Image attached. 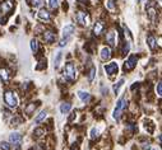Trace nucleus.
Returning <instances> with one entry per match:
<instances>
[{
  "mask_svg": "<svg viewBox=\"0 0 162 150\" xmlns=\"http://www.w3.org/2000/svg\"><path fill=\"white\" fill-rule=\"evenodd\" d=\"M64 76H65V79L69 80V81H73L74 79H75L77 69H75V66H74L73 62H68V64L65 65V67H64Z\"/></svg>",
  "mask_w": 162,
  "mask_h": 150,
  "instance_id": "f257e3e1",
  "label": "nucleus"
},
{
  "mask_svg": "<svg viewBox=\"0 0 162 150\" xmlns=\"http://www.w3.org/2000/svg\"><path fill=\"white\" fill-rule=\"evenodd\" d=\"M126 104H128V102H126L125 98H120V99L117 100L116 107H115V110H114V114H112L115 120H119V118H120V116H121L123 111H124L125 108H126Z\"/></svg>",
  "mask_w": 162,
  "mask_h": 150,
  "instance_id": "f03ea898",
  "label": "nucleus"
},
{
  "mask_svg": "<svg viewBox=\"0 0 162 150\" xmlns=\"http://www.w3.org/2000/svg\"><path fill=\"white\" fill-rule=\"evenodd\" d=\"M4 100H5V103L8 104V107H10V108H15L18 106V98L15 97V94L13 93L12 91L5 92Z\"/></svg>",
  "mask_w": 162,
  "mask_h": 150,
  "instance_id": "7ed1b4c3",
  "label": "nucleus"
},
{
  "mask_svg": "<svg viewBox=\"0 0 162 150\" xmlns=\"http://www.w3.org/2000/svg\"><path fill=\"white\" fill-rule=\"evenodd\" d=\"M137 61H138V57H137L135 55L129 56V59L124 62V66H123L124 71H130V70H133L134 67L137 66Z\"/></svg>",
  "mask_w": 162,
  "mask_h": 150,
  "instance_id": "20e7f679",
  "label": "nucleus"
},
{
  "mask_svg": "<svg viewBox=\"0 0 162 150\" xmlns=\"http://www.w3.org/2000/svg\"><path fill=\"white\" fill-rule=\"evenodd\" d=\"M77 20H78V23L81 24V26H88L91 19H89V15L88 13L86 12H78L77 13Z\"/></svg>",
  "mask_w": 162,
  "mask_h": 150,
  "instance_id": "39448f33",
  "label": "nucleus"
},
{
  "mask_svg": "<svg viewBox=\"0 0 162 150\" xmlns=\"http://www.w3.org/2000/svg\"><path fill=\"white\" fill-rule=\"evenodd\" d=\"M103 69H105L106 74H109L110 76H112V75L117 74L119 66H117L116 62H110V64H107V65H105V66H103Z\"/></svg>",
  "mask_w": 162,
  "mask_h": 150,
  "instance_id": "423d86ee",
  "label": "nucleus"
},
{
  "mask_svg": "<svg viewBox=\"0 0 162 150\" xmlns=\"http://www.w3.org/2000/svg\"><path fill=\"white\" fill-rule=\"evenodd\" d=\"M9 141L12 145L14 146H19L22 144V135L19 132H12L9 136Z\"/></svg>",
  "mask_w": 162,
  "mask_h": 150,
  "instance_id": "0eeeda50",
  "label": "nucleus"
},
{
  "mask_svg": "<svg viewBox=\"0 0 162 150\" xmlns=\"http://www.w3.org/2000/svg\"><path fill=\"white\" fill-rule=\"evenodd\" d=\"M55 38H56V34H55L53 31L43 32V41H45L46 43H53V42H55Z\"/></svg>",
  "mask_w": 162,
  "mask_h": 150,
  "instance_id": "6e6552de",
  "label": "nucleus"
},
{
  "mask_svg": "<svg viewBox=\"0 0 162 150\" xmlns=\"http://www.w3.org/2000/svg\"><path fill=\"white\" fill-rule=\"evenodd\" d=\"M74 33V26L73 24H68L63 28V38H70V36Z\"/></svg>",
  "mask_w": 162,
  "mask_h": 150,
  "instance_id": "1a4fd4ad",
  "label": "nucleus"
},
{
  "mask_svg": "<svg viewBox=\"0 0 162 150\" xmlns=\"http://www.w3.org/2000/svg\"><path fill=\"white\" fill-rule=\"evenodd\" d=\"M37 18L40 19L41 22H49L50 20V13L45 9H41L40 12L37 13Z\"/></svg>",
  "mask_w": 162,
  "mask_h": 150,
  "instance_id": "9d476101",
  "label": "nucleus"
},
{
  "mask_svg": "<svg viewBox=\"0 0 162 150\" xmlns=\"http://www.w3.org/2000/svg\"><path fill=\"white\" fill-rule=\"evenodd\" d=\"M101 60H103V61H107V60L111 59V50H110V47H103L102 50H101Z\"/></svg>",
  "mask_w": 162,
  "mask_h": 150,
  "instance_id": "9b49d317",
  "label": "nucleus"
},
{
  "mask_svg": "<svg viewBox=\"0 0 162 150\" xmlns=\"http://www.w3.org/2000/svg\"><path fill=\"white\" fill-rule=\"evenodd\" d=\"M103 28H105V23H103V22H97V23L95 24V27H93V33H95L96 36H100V34L102 33Z\"/></svg>",
  "mask_w": 162,
  "mask_h": 150,
  "instance_id": "f8f14e48",
  "label": "nucleus"
},
{
  "mask_svg": "<svg viewBox=\"0 0 162 150\" xmlns=\"http://www.w3.org/2000/svg\"><path fill=\"white\" fill-rule=\"evenodd\" d=\"M147 43H148V46H149V48L151 50H156V47H157V41H156V38L153 34H148V37H147Z\"/></svg>",
  "mask_w": 162,
  "mask_h": 150,
  "instance_id": "ddd939ff",
  "label": "nucleus"
},
{
  "mask_svg": "<svg viewBox=\"0 0 162 150\" xmlns=\"http://www.w3.org/2000/svg\"><path fill=\"white\" fill-rule=\"evenodd\" d=\"M144 129H145V131H147L148 133H153L156 126H155V124H153L151 120H145V121H144Z\"/></svg>",
  "mask_w": 162,
  "mask_h": 150,
  "instance_id": "4468645a",
  "label": "nucleus"
},
{
  "mask_svg": "<svg viewBox=\"0 0 162 150\" xmlns=\"http://www.w3.org/2000/svg\"><path fill=\"white\" fill-rule=\"evenodd\" d=\"M37 106H38V103H29V104L24 108V112H26L27 116H31V114L35 112V110L37 108Z\"/></svg>",
  "mask_w": 162,
  "mask_h": 150,
  "instance_id": "2eb2a0df",
  "label": "nucleus"
},
{
  "mask_svg": "<svg viewBox=\"0 0 162 150\" xmlns=\"http://www.w3.org/2000/svg\"><path fill=\"white\" fill-rule=\"evenodd\" d=\"M78 97L81 98V100H82V102H84V103L89 102V99H91V95H89L88 92H83V91L78 92Z\"/></svg>",
  "mask_w": 162,
  "mask_h": 150,
  "instance_id": "dca6fc26",
  "label": "nucleus"
},
{
  "mask_svg": "<svg viewBox=\"0 0 162 150\" xmlns=\"http://www.w3.org/2000/svg\"><path fill=\"white\" fill-rule=\"evenodd\" d=\"M0 8H1V13H8L13 8V5H12V3L10 1H5V3H3V4L0 5Z\"/></svg>",
  "mask_w": 162,
  "mask_h": 150,
  "instance_id": "f3484780",
  "label": "nucleus"
},
{
  "mask_svg": "<svg viewBox=\"0 0 162 150\" xmlns=\"http://www.w3.org/2000/svg\"><path fill=\"white\" fill-rule=\"evenodd\" d=\"M0 79H1L3 81H8V80H9V73H8L7 69L0 67Z\"/></svg>",
  "mask_w": 162,
  "mask_h": 150,
  "instance_id": "a211bd4d",
  "label": "nucleus"
},
{
  "mask_svg": "<svg viewBox=\"0 0 162 150\" xmlns=\"http://www.w3.org/2000/svg\"><path fill=\"white\" fill-rule=\"evenodd\" d=\"M61 59H63V52H57L56 56H55V59H54V67L55 69H57V67L60 66Z\"/></svg>",
  "mask_w": 162,
  "mask_h": 150,
  "instance_id": "6ab92c4d",
  "label": "nucleus"
},
{
  "mask_svg": "<svg viewBox=\"0 0 162 150\" xmlns=\"http://www.w3.org/2000/svg\"><path fill=\"white\" fill-rule=\"evenodd\" d=\"M43 135H45V130L41 129V127H37V129L33 131V137L35 139H40V137H42Z\"/></svg>",
  "mask_w": 162,
  "mask_h": 150,
  "instance_id": "aec40b11",
  "label": "nucleus"
},
{
  "mask_svg": "<svg viewBox=\"0 0 162 150\" xmlns=\"http://www.w3.org/2000/svg\"><path fill=\"white\" fill-rule=\"evenodd\" d=\"M70 108H72V104H70V103H61V106H60L61 113H68L70 111Z\"/></svg>",
  "mask_w": 162,
  "mask_h": 150,
  "instance_id": "412c9836",
  "label": "nucleus"
},
{
  "mask_svg": "<svg viewBox=\"0 0 162 150\" xmlns=\"http://www.w3.org/2000/svg\"><path fill=\"white\" fill-rule=\"evenodd\" d=\"M114 37H115V33H114L112 31H110L109 33H107V36H106V40H107V42H109L111 46L115 45V38H114Z\"/></svg>",
  "mask_w": 162,
  "mask_h": 150,
  "instance_id": "4be33fe9",
  "label": "nucleus"
},
{
  "mask_svg": "<svg viewBox=\"0 0 162 150\" xmlns=\"http://www.w3.org/2000/svg\"><path fill=\"white\" fill-rule=\"evenodd\" d=\"M46 114H47V113H46L45 111H42V112H40V114H38V116L36 117V118H35V124L38 125L41 121H43V120L46 118Z\"/></svg>",
  "mask_w": 162,
  "mask_h": 150,
  "instance_id": "5701e85b",
  "label": "nucleus"
},
{
  "mask_svg": "<svg viewBox=\"0 0 162 150\" xmlns=\"http://www.w3.org/2000/svg\"><path fill=\"white\" fill-rule=\"evenodd\" d=\"M156 10L153 9V8H148V15H149V18H151V20L153 22V23H156Z\"/></svg>",
  "mask_w": 162,
  "mask_h": 150,
  "instance_id": "b1692460",
  "label": "nucleus"
},
{
  "mask_svg": "<svg viewBox=\"0 0 162 150\" xmlns=\"http://www.w3.org/2000/svg\"><path fill=\"white\" fill-rule=\"evenodd\" d=\"M22 122H23V120H22L21 117H14V118H12V121H10V126H19Z\"/></svg>",
  "mask_w": 162,
  "mask_h": 150,
  "instance_id": "393cba45",
  "label": "nucleus"
},
{
  "mask_svg": "<svg viewBox=\"0 0 162 150\" xmlns=\"http://www.w3.org/2000/svg\"><path fill=\"white\" fill-rule=\"evenodd\" d=\"M31 50H32V52H33V54H36L38 51V43H37L36 40L31 41Z\"/></svg>",
  "mask_w": 162,
  "mask_h": 150,
  "instance_id": "a878e982",
  "label": "nucleus"
},
{
  "mask_svg": "<svg viewBox=\"0 0 162 150\" xmlns=\"http://www.w3.org/2000/svg\"><path fill=\"white\" fill-rule=\"evenodd\" d=\"M49 7L50 9H56L59 7V0H49Z\"/></svg>",
  "mask_w": 162,
  "mask_h": 150,
  "instance_id": "bb28decb",
  "label": "nucleus"
},
{
  "mask_svg": "<svg viewBox=\"0 0 162 150\" xmlns=\"http://www.w3.org/2000/svg\"><path fill=\"white\" fill-rule=\"evenodd\" d=\"M43 4H45V0H32V5L35 8H41Z\"/></svg>",
  "mask_w": 162,
  "mask_h": 150,
  "instance_id": "cd10ccee",
  "label": "nucleus"
},
{
  "mask_svg": "<svg viewBox=\"0 0 162 150\" xmlns=\"http://www.w3.org/2000/svg\"><path fill=\"white\" fill-rule=\"evenodd\" d=\"M130 50V43L129 42H124V46H123V50H121V54L123 55H126Z\"/></svg>",
  "mask_w": 162,
  "mask_h": 150,
  "instance_id": "c85d7f7f",
  "label": "nucleus"
},
{
  "mask_svg": "<svg viewBox=\"0 0 162 150\" xmlns=\"http://www.w3.org/2000/svg\"><path fill=\"white\" fill-rule=\"evenodd\" d=\"M123 84H124V79H121V80H119L116 84H115V85H114V92H115V93H117V92H119V89L121 88V85H123Z\"/></svg>",
  "mask_w": 162,
  "mask_h": 150,
  "instance_id": "c756f323",
  "label": "nucleus"
},
{
  "mask_svg": "<svg viewBox=\"0 0 162 150\" xmlns=\"http://www.w3.org/2000/svg\"><path fill=\"white\" fill-rule=\"evenodd\" d=\"M95 75H96V69H95V67H92V69L89 70V74H88V81H89V83H92V81H93Z\"/></svg>",
  "mask_w": 162,
  "mask_h": 150,
  "instance_id": "7c9ffc66",
  "label": "nucleus"
},
{
  "mask_svg": "<svg viewBox=\"0 0 162 150\" xmlns=\"http://www.w3.org/2000/svg\"><path fill=\"white\" fill-rule=\"evenodd\" d=\"M46 62H47V61H46V59H42L40 61V65H37V66H36V69L37 70H42L43 67H46Z\"/></svg>",
  "mask_w": 162,
  "mask_h": 150,
  "instance_id": "2f4dec72",
  "label": "nucleus"
},
{
  "mask_svg": "<svg viewBox=\"0 0 162 150\" xmlns=\"http://www.w3.org/2000/svg\"><path fill=\"white\" fill-rule=\"evenodd\" d=\"M0 149L1 150H10V145L8 143H5V141H1V143H0Z\"/></svg>",
  "mask_w": 162,
  "mask_h": 150,
  "instance_id": "473e14b6",
  "label": "nucleus"
},
{
  "mask_svg": "<svg viewBox=\"0 0 162 150\" xmlns=\"http://www.w3.org/2000/svg\"><path fill=\"white\" fill-rule=\"evenodd\" d=\"M106 5H107V8L110 10H114L115 9V0H109Z\"/></svg>",
  "mask_w": 162,
  "mask_h": 150,
  "instance_id": "72a5a7b5",
  "label": "nucleus"
},
{
  "mask_svg": "<svg viewBox=\"0 0 162 150\" xmlns=\"http://www.w3.org/2000/svg\"><path fill=\"white\" fill-rule=\"evenodd\" d=\"M97 136H98V130L92 129V131H91V139H96Z\"/></svg>",
  "mask_w": 162,
  "mask_h": 150,
  "instance_id": "f704fd0d",
  "label": "nucleus"
},
{
  "mask_svg": "<svg viewBox=\"0 0 162 150\" xmlns=\"http://www.w3.org/2000/svg\"><path fill=\"white\" fill-rule=\"evenodd\" d=\"M68 41H69V38H63V40L60 41L59 46H60V47H64V46H65V45H67V43H68Z\"/></svg>",
  "mask_w": 162,
  "mask_h": 150,
  "instance_id": "c9c22d12",
  "label": "nucleus"
},
{
  "mask_svg": "<svg viewBox=\"0 0 162 150\" xmlns=\"http://www.w3.org/2000/svg\"><path fill=\"white\" fill-rule=\"evenodd\" d=\"M45 149H46L45 144H37L36 145V150H45Z\"/></svg>",
  "mask_w": 162,
  "mask_h": 150,
  "instance_id": "e433bc0d",
  "label": "nucleus"
},
{
  "mask_svg": "<svg viewBox=\"0 0 162 150\" xmlns=\"http://www.w3.org/2000/svg\"><path fill=\"white\" fill-rule=\"evenodd\" d=\"M157 93H158V95L162 94V84H161V81L157 84Z\"/></svg>",
  "mask_w": 162,
  "mask_h": 150,
  "instance_id": "4c0bfd02",
  "label": "nucleus"
},
{
  "mask_svg": "<svg viewBox=\"0 0 162 150\" xmlns=\"http://www.w3.org/2000/svg\"><path fill=\"white\" fill-rule=\"evenodd\" d=\"M142 148H143L144 150H149V149H151V146H149V144L147 143V144H143V145H142Z\"/></svg>",
  "mask_w": 162,
  "mask_h": 150,
  "instance_id": "58836bf2",
  "label": "nucleus"
},
{
  "mask_svg": "<svg viewBox=\"0 0 162 150\" xmlns=\"http://www.w3.org/2000/svg\"><path fill=\"white\" fill-rule=\"evenodd\" d=\"M74 118H75V112H73V113H72V116L69 117V121H73Z\"/></svg>",
  "mask_w": 162,
  "mask_h": 150,
  "instance_id": "ea45409f",
  "label": "nucleus"
},
{
  "mask_svg": "<svg viewBox=\"0 0 162 150\" xmlns=\"http://www.w3.org/2000/svg\"><path fill=\"white\" fill-rule=\"evenodd\" d=\"M78 1H79V3H84V1H86V0H78Z\"/></svg>",
  "mask_w": 162,
  "mask_h": 150,
  "instance_id": "a19ab883",
  "label": "nucleus"
},
{
  "mask_svg": "<svg viewBox=\"0 0 162 150\" xmlns=\"http://www.w3.org/2000/svg\"><path fill=\"white\" fill-rule=\"evenodd\" d=\"M72 150H77V149H74V148H72Z\"/></svg>",
  "mask_w": 162,
  "mask_h": 150,
  "instance_id": "79ce46f5",
  "label": "nucleus"
},
{
  "mask_svg": "<svg viewBox=\"0 0 162 150\" xmlns=\"http://www.w3.org/2000/svg\"><path fill=\"white\" fill-rule=\"evenodd\" d=\"M149 150H151V149H149ZM152 150H156V149H152Z\"/></svg>",
  "mask_w": 162,
  "mask_h": 150,
  "instance_id": "37998d69",
  "label": "nucleus"
},
{
  "mask_svg": "<svg viewBox=\"0 0 162 150\" xmlns=\"http://www.w3.org/2000/svg\"><path fill=\"white\" fill-rule=\"evenodd\" d=\"M139 1H142V0H139Z\"/></svg>",
  "mask_w": 162,
  "mask_h": 150,
  "instance_id": "c03bdc74",
  "label": "nucleus"
}]
</instances>
